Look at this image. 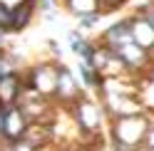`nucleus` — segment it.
Segmentation results:
<instances>
[{
  "instance_id": "nucleus-8",
  "label": "nucleus",
  "mask_w": 154,
  "mask_h": 151,
  "mask_svg": "<svg viewBox=\"0 0 154 151\" xmlns=\"http://www.w3.org/2000/svg\"><path fill=\"white\" fill-rule=\"evenodd\" d=\"M129 20H132V42L152 55V50H154V25L147 20V15H142V13L132 15Z\"/></svg>"
},
{
  "instance_id": "nucleus-17",
  "label": "nucleus",
  "mask_w": 154,
  "mask_h": 151,
  "mask_svg": "<svg viewBox=\"0 0 154 151\" xmlns=\"http://www.w3.org/2000/svg\"><path fill=\"white\" fill-rule=\"evenodd\" d=\"M5 117H8V107L0 104V139H3V134H5Z\"/></svg>"
},
{
  "instance_id": "nucleus-16",
  "label": "nucleus",
  "mask_w": 154,
  "mask_h": 151,
  "mask_svg": "<svg viewBox=\"0 0 154 151\" xmlns=\"http://www.w3.org/2000/svg\"><path fill=\"white\" fill-rule=\"evenodd\" d=\"M8 151H37V149L30 146L25 139H20V141H15V144H8Z\"/></svg>"
},
{
  "instance_id": "nucleus-11",
  "label": "nucleus",
  "mask_w": 154,
  "mask_h": 151,
  "mask_svg": "<svg viewBox=\"0 0 154 151\" xmlns=\"http://www.w3.org/2000/svg\"><path fill=\"white\" fill-rule=\"evenodd\" d=\"M62 5L77 20L85 17V15H102V3L100 0H62Z\"/></svg>"
},
{
  "instance_id": "nucleus-20",
  "label": "nucleus",
  "mask_w": 154,
  "mask_h": 151,
  "mask_svg": "<svg viewBox=\"0 0 154 151\" xmlns=\"http://www.w3.org/2000/svg\"><path fill=\"white\" fill-rule=\"evenodd\" d=\"M75 151H92V149H75Z\"/></svg>"
},
{
  "instance_id": "nucleus-9",
  "label": "nucleus",
  "mask_w": 154,
  "mask_h": 151,
  "mask_svg": "<svg viewBox=\"0 0 154 151\" xmlns=\"http://www.w3.org/2000/svg\"><path fill=\"white\" fill-rule=\"evenodd\" d=\"M23 74L17 72L13 74V77H5V79H0V104H5V107H15L17 102H20L23 97Z\"/></svg>"
},
{
  "instance_id": "nucleus-10",
  "label": "nucleus",
  "mask_w": 154,
  "mask_h": 151,
  "mask_svg": "<svg viewBox=\"0 0 154 151\" xmlns=\"http://www.w3.org/2000/svg\"><path fill=\"white\" fill-rule=\"evenodd\" d=\"M67 42H70L72 55H77L80 62L94 64V55H97V45H94V42H90L87 37L80 35V32H70V35H67Z\"/></svg>"
},
{
  "instance_id": "nucleus-13",
  "label": "nucleus",
  "mask_w": 154,
  "mask_h": 151,
  "mask_svg": "<svg viewBox=\"0 0 154 151\" xmlns=\"http://www.w3.org/2000/svg\"><path fill=\"white\" fill-rule=\"evenodd\" d=\"M100 17H102V15H85V17L77 20V25H80V30H92V27H97Z\"/></svg>"
},
{
  "instance_id": "nucleus-1",
  "label": "nucleus",
  "mask_w": 154,
  "mask_h": 151,
  "mask_svg": "<svg viewBox=\"0 0 154 151\" xmlns=\"http://www.w3.org/2000/svg\"><path fill=\"white\" fill-rule=\"evenodd\" d=\"M152 114L139 111V114H129V117H114L109 121V134L112 141L119 146H129V149H142L147 141L149 126H152Z\"/></svg>"
},
{
  "instance_id": "nucleus-21",
  "label": "nucleus",
  "mask_w": 154,
  "mask_h": 151,
  "mask_svg": "<svg viewBox=\"0 0 154 151\" xmlns=\"http://www.w3.org/2000/svg\"><path fill=\"white\" fill-rule=\"evenodd\" d=\"M142 151H154V149H147V146H144V149H142Z\"/></svg>"
},
{
  "instance_id": "nucleus-5",
  "label": "nucleus",
  "mask_w": 154,
  "mask_h": 151,
  "mask_svg": "<svg viewBox=\"0 0 154 151\" xmlns=\"http://www.w3.org/2000/svg\"><path fill=\"white\" fill-rule=\"evenodd\" d=\"M112 52L127 64L129 72H144L152 64V55L147 50H142V47H137L134 42H127V45H122V47H117V50H112Z\"/></svg>"
},
{
  "instance_id": "nucleus-3",
  "label": "nucleus",
  "mask_w": 154,
  "mask_h": 151,
  "mask_svg": "<svg viewBox=\"0 0 154 151\" xmlns=\"http://www.w3.org/2000/svg\"><path fill=\"white\" fill-rule=\"evenodd\" d=\"M25 89H35L40 97L52 99L57 87V62H40L27 70V77L23 79Z\"/></svg>"
},
{
  "instance_id": "nucleus-15",
  "label": "nucleus",
  "mask_w": 154,
  "mask_h": 151,
  "mask_svg": "<svg viewBox=\"0 0 154 151\" xmlns=\"http://www.w3.org/2000/svg\"><path fill=\"white\" fill-rule=\"evenodd\" d=\"M100 3H102V13H112L117 7H122L127 0H100Z\"/></svg>"
},
{
  "instance_id": "nucleus-6",
  "label": "nucleus",
  "mask_w": 154,
  "mask_h": 151,
  "mask_svg": "<svg viewBox=\"0 0 154 151\" xmlns=\"http://www.w3.org/2000/svg\"><path fill=\"white\" fill-rule=\"evenodd\" d=\"M27 126H30V121L27 117L23 114L20 107H8V117H5V134H3V141L5 144H15V141H20L25 136Z\"/></svg>"
},
{
  "instance_id": "nucleus-19",
  "label": "nucleus",
  "mask_w": 154,
  "mask_h": 151,
  "mask_svg": "<svg viewBox=\"0 0 154 151\" xmlns=\"http://www.w3.org/2000/svg\"><path fill=\"white\" fill-rule=\"evenodd\" d=\"M144 146H147V149H154V121H152V126H149V134H147Z\"/></svg>"
},
{
  "instance_id": "nucleus-7",
  "label": "nucleus",
  "mask_w": 154,
  "mask_h": 151,
  "mask_svg": "<svg viewBox=\"0 0 154 151\" xmlns=\"http://www.w3.org/2000/svg\"><path fill=\"white\" fill-rule=\"evenodd\" d=\"M132 42V20L129 17H122V20L112 22L107 30L102 35V47H107V50H117V47Z\"/></svg>"
},
{
  "instance_id": "nucleus-2",
  "label": "nucleus",
  "mask_w": 154,
  "mask_h": 151,
  "mask_svg": "<svg viewBox=\"0 0 154 151\" xmlns=\"http://www.w3.org/2000/svg\"><path fill=\"white\" fill-rule=\"evenodd\" d=\"M70 114H72V121L77 124V129H80V134L90 136V139H94V131H97L102 126V121H104L102 104L90 99L87 94H82V97L70 107Z\"/></svg>"
},
{
  "instance_id": "nucleus-12",
  "label": "nucleus",
  "mask_w": 154,
  "mask_h": 151,
  "mask_svg": "<svg viewBox=\"0 0 154 151\" xmlns=\"http://www.w3.org/2000/svg\"><path fill=\"white\" fill-rule=\"evenodd\" d=\"M0 32H15V17H13V7H8L3 0H0Z\"/></svg>"
},
{
  "instance_id": "nucleus-18",
  "label": "nucleus",
  "mask_w": 154,
  "mask_h": 151,
  "mask_svg": "<svg viewBox=\"0 0 154 151\" xmlns=\"http://www.w3.org/2000/svg\"><path fill=\"white\" fill-rule=\"evenodd\" d=\"M142 15H147V20L154 25V0H152L149 5H144V7H142Z\"/></svg>"
},
{
  "instance_id": "nucleus-14",
  "label": "nucleus",
  "mask_w": 154,
  "mask_h": 151,
  "mask_svg": "<svg viewBox=\"0 0 154 151\" xmlns=\"http://www.w3.org/2000/svg\"><path fill=\"white\" fill-rule=\"evenodd\" d=\"M32 3H35V7H37V10L47 13V17H52L50 13H52L55 7H57V0H32Z\"/></svg>"
},
{
  "instance_id": "nucleus-4",
  "label": "nucleus",
  "mask_w": 154,
  "mask_h": 151,
  "mask_svg": "<svg viewBox=\"0 0 154 151\" xmlns=\"http://www.w3.org/2000/svg\"><path fill=\"white\" fill-rule=\"evenodd\" d=\"M82 94L85 92L80 89V79H77V74H72V70L67 67V64H57V87H55L52 102H60L62 107L70 109Z\"/></svg>"
}]
</instances>
